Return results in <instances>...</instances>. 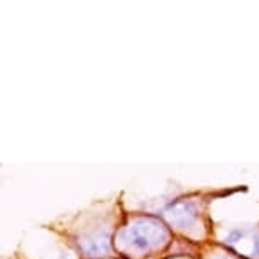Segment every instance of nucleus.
Wrapping results in <instances>:
<instances>
[{"mask_svg":"<svg viewBox=\"0 0 259 259\" xmlns=\"http://www.w3.org/2000/svg\"><path fill=\"white\" fill-rule=\"evenodd\" d=\"M81 251L85 256H104L105 252H109V237L105 234H94V236H87L78 241Z\"/></svg>","mask_w":259,"mask_h":259,"instance_id":"obj_4","label":"nucleus"},{"mask_svg":"<svg viewBox=\"0 0 259 259\" xmlns=\"http://www.w3.org/2000/svg\"><path fill=\"white\" fill-rule=\"evenodd\" d=\"M166 219L169 224L177 226L178 229H187L193 226L198 219V208L197 205L190 200H178L175 203H169L164 210Z\"/></svg>","mask_w":259,"mask_h":259,"instance_id":"obj_3","label":"nucleus"},{"mask_svg":"<svg viewBox=\"0 0 259 259\" xmlns=\"http://www.w3.org/2000/svg\"><path fill=\"white\" fill-rule=\"evenodd\" d=\"M227 246H231L237 254L249 259L259 257V231L256 229H237L232 231L226 239Z\"/></svg>","mask_w":259,"mask_h":259,"instance_id":"obj_2","label":"nucleus"},{"mask_svg":"<svg viewBox=\"0 0 259 259\" xmlns=\"http://www.w3.org/2000/svg\"><path fill=\"white\" fill-rule=\"evenodd\" d=\"M219 259H226V257H219Z\"/></svg>","mask_w":259,"mask_h":259,"instance_id":"obj_5","label":"nucleus"},{"mask_svg":"<svg viewBox=\"0 0 259 259\" xmlns=\"http://www.w3.org/2000/svg\"><path fill=\"white\" fill-rule=\"evenodd\" d=\"M120 246L136 252H148L159 247L168 239V231L159 221L153 217H141L136 219L120 231L117 236Z\"/></svg>","mask_w":259,"mask_h":259,"instance_id":"obj_1","label":"nucleus"}]
</instances>
